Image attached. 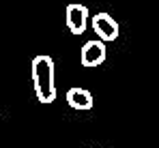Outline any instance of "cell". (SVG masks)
<instances>
[{"mask_svg": "<svg viewBox=\"0 0 159 148\" xmlns=\"http://www.w3.org/2000/svg\"><path fill=\"white\" fill-rule=\"evenodd\" d=\"M32 71V84L34 92L41 103H52L56 99V88H54V60L45 54H39L32 58L30 65Z\"/></svg>", "mask_w": 159, "mask_h": 148, "instance_id": "cell-1", "label": "cell"}, {"mask_svg": "<svg viewBox=\"0 0 159 148\" xmlns=\"http://www.w3.org/2000/svg\"><path fill=\"white\" fill-rule=\"evenodd\" d=\"M106 41H101V39H97V41H88V43H84L82 45V52H80V62H82V67H86V69H93V67H99V65H103L106 62V45H103Z\"/></svg>", "mask_w": 159, "mask_h": 148, "instance_id": "cell-2", "label": "cell"}, {"mask_svg": "<svg viewBox=\"0 0 159 148\" xmlns=\"http://www.w3.org/2000/svg\"><path fill=\"white\" fill-rule=\"evenodd\" d=\"M65 20H67V28L71 30V34H82L88 26V9L84 4L71 2L65 11Z\"/></svg>", "mask_w": 159, "mask_h": 148, "instance_id": "cell-3", "label": "cell"}, {"mask_svg": "<svg viewBox=\"0 0 159 148\" xmlns=\"http://www.w3.org/2000/svg\"><path fill=\"white\" fill-rule=\"evenodd\" d=\"M93 30H95V34L101 39V41H114L116 37H118V24L114 22V17L112 15H107V13H97L95 17H93Z\"/></svg>", "mask_w": 159, "mask_h": 148, "instance_id": "cell-4", "label": "cell"}, {"mask_svg": "<svg viewBox=\"0 0 159 148\" xmlns=\"http://www.w3.org/2000/svg\"><path fill=\"white\" fill-rule=\"evenodd\" d=\"M67 103L73 110H90L93 107V95L86 88H69L67 90Z\"/></svg>", "mask_w": 159, "mask_h": 148, "instance_id": "cell-5", "label": "cell"}, {"mask_svg": "<svg viewBox=\"0 0 159 148\" xmlns=\"http://www.w3.org/2000/svg\"><path fill=\"white\" fill-rule=\"evenodd\" d=\"M0 116H2V114H0Z\"/></svg>", "mask_w": 159, "mask_h": 148, "instance_id": "cell-6", "label": "cell"}]
</instances>
